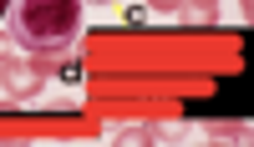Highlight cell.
<instances>
[{"label":"cell","mask_w":254,"mask_h":147,"mask_svg":"<svg viewBox=\"0 0 254 147\" xmlns=\"http://www.w3.org/2000/svg\"><path fill=\"white\" fill-rule=\"evenodd\" d=\"M10 5H15V0H0V20H5V10H10Z\"/></svg>","instance_id":"7a4b0ae2"},{"label":"cell","mask_w":254,"mask_h":147,"mask_svg":"<svg viewBox=\"0 0 254 147\" xmlns=\"http://www.w3.org/2000/svg\"><path fill=\"white\" fill-rule=\"evenodd\" d=\"M5 36L26 56H71L81 46V0H15Z\"/></svg>","instance_id":"6da1fadb"}]
</instances>
